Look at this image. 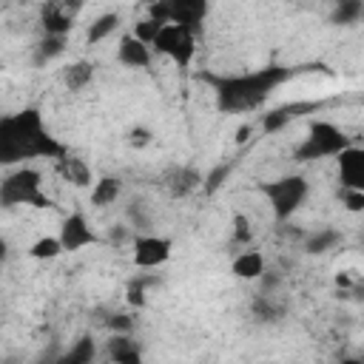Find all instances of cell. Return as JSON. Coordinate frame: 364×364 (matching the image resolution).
Returning a JSON list of instances; mask_svg holds the SVG:
<instances>
[{"label": "cell", "mask_w": 364, "mask_h": 364, "mask_svg": "<svg viewBox=\"0 0 364 364\" xmlns=\"http://www.w3.org/2000/svg\"><path fill=\"white\" fill-rule=\"evenodd\" d=\"M296 68L287 65H264L245 74H199L202 82H208L216 94V108L225 114L236 111H253L259 108L284 80H290Z\"/></svg>", "instance_id": "obj_1"}, {"label": "cell", "mask_w": 364, "mask_h": 364, "mask_svg": "<svg viewBox=\"0 0 364 364\" xmlns=\"http://www.w3.org/2000/svg\"><path fill=\"white\" fill-rule=\"evenodd\" d=\"M68 148L57 142L37 108H23L17 114L0 117V165H14L23 159H60Z\"/></svg>", "instance_id": "obj_2"}, {"label": "cell", "mask_w": 364, "mask_h": 364, "mask_svg": "<svg viewBox=\"0 0 364 364\" xmlns=\"http://www.w3.org/2000/svg\"><path fill=\"white\" fill-rule=\"evenodd\" d=\"M0 205L17 208V205H34V208H51L54 202L43 193V173L37 168H17L6 179H0Z\"/></svg>", "instance_id": "obj_3"}, {"label": "cell", "mask_w": 364, "mask_h": 364, "mask_svg": "<svg viewBox=\"0 0 364 364\" xmlns=\"http://www.w3.org/2000/svg\"><path fill=\"white\" fill-rule=\"evenodd\" d=\"M259 191L267 196L273 219L276 222H287L304 205V199L310 193V185H307L304 176L290 173V176H282V179H273V182H262Z\"/></svg>", "instance_id": "obj_4"}, {"label": "cell", "mask_w": 364, "mask_h": 364, "mask_svg": "<svg viewBox=\"0 0 364 364\" xmlns=\"http://www.w3.org/2000/svg\"><path fill=\"white\" fill-rule=\"evenodd\" d=\"M347 145H350V136H347L338 125H333V122H327V119H316V122H310L304 142L293 151V159H299V162H313V159L336 156V154H338L341 148H347Z\"/></svg>", "instance_id": "obj_5"}, {"label": "cell", "mask_w": 364, "mask_h": 364, "mask_svg": "<svg viewBox=\"0 0 364 364\" xmlns=\"http://www.w3.org/2000/svg\"><path fill=\"white\" fill-rule=\"evenodd\" d=\"M208 9H210V0H154L148 6V17L156 23L185 26L193 34H199L208 17Z\"/></svg>", "instance_id": "obj_6"}, {"label": "cell", "mask_w": 364, "mask_h": 364, "mask_svg": "<svg viewBox=\"0 0 364 364\" xmlns=\"http://www.w3.org/2000/svg\"><path fill=\"white\" fill-rule=\"evenodd\" d=\"M151 48H156L159 54H165L179 68H188L193 63V57H196V34L191 28H185V26L162 23V28L156 31Z\"/></svg>", "instance_id": "obj_7"}, {"label": "cell", "mask_w": 364, "mask_h": 364, "mask_svg": "<svg viewBox=\"0 0 364 364\" xmlns=\"http://www.w3.org/2000/svg\"><path fill=\"white\" fill-rule=\"evenodd\" d=\"M173 242L168 236H156V233H136L134 236V264L142 270L159 267L171 259Z\"/></svg>", "instance_id": "obj_8"}, {"label": "cell", "mask_w": 364, "mask_h": 364, "mask_svg": "<svg viewBox=\"0 0 364 364\" xmlns=\"http://www.w3.org/2000/svg\"><path fill=\"white\" fill-rule=\"evenodd\" d=\"M57 239H60V245H63L65 253H77V250H82V247L100 242V236L94 233V228L88 225V219H85L80 210H74V213H68V216L63 219Z\"/></svg>", "instance_id": "obj_9"}, {"label": "cell", "mask_w": 364, "mask_h": 364, "mask_svg": "<svg viewBox=\"0 0 364 364\" xmlns=\"http://www.w3.org/2000/svg\"><path fill=\"white\" fill-rule=\"evenodd\" d=\"M338 159V179H341V188H355V191H364V148L358 145H347L336 154Z\"/></svg>", "instance_id": "obj_10"}, {"label": "cell", "mask_w": 364, "mask_h": 364, "mask_svg": "<svg viewBox=\"0 0 364 364\" xmlns=\"http://www.w3.org/2000/svg\"><path fill=\"white\" fill-rule=\"evenodd\" d=\"M117 60L128 68H151L154 63V48L142 40H136L134 34H125L117 46Z\"/></svg>", "instance_id": "obj_11"}, {"label": "cell", "mask_w": 364, "mask_h": 364, "mask_svg": "<svg viewBox=\"0 0 364 364\" xmlns=\"http://www.w3.org/2000/svg\"><path fill=\"white\" fill-rule=\"evenodd\" d=\"M74 20L77 17H71L60 0H48L43 6V11H40V23H43L46 34H68L71 26H74Z\"/></svg>", "instance_id": "obj_12"}, {"label": "cell", "mask_w": 364, "mask_h": 364, "mask_svg": "<svg viewBox=\"0 0 364 364\" xmlns=\"http://www.w3.org/2000/svg\"><path fill=\"white\" fill-rule=\"evenodd\" d=\"M162 185L168 188L171 196H188L191 191H196L202 185V176L193 168H173V171L165 173V182Z\"/></svg>", "instance_id": "obj_13"}, {"label": "cell", "mask_w": 364, "mask_h": 364, "mask_svg": "<svg viewBox=\"0 0 364 364\" xmlns=\"http://www.w3.org/2000/svg\"><path fill=\"white\" fill-rule=\"evenodd\" d=\"M57 173H60L65 182L77 185V188H88V185H91V168H88L82 159L71 156L68 151L57 159Z\"/></svg>", "instance_id": "obj_14"}, {"label": "cell", "mask_w": 364, "mask_h": 364, "mask_svg": "<svg viewBox=\"0 0 364 364\" xmlns=\"http://www.w3.org/2000/svg\"><path fill=\"white\" fill-rule=\"evenodd\" d=\"M313 108H316V102H296V105L273 108L270 114H264V117H262V131H264V134H273V131L284 128L293 117H299L301 111H313Z\"/></svg>", "instance_id": "obj_15"}, {"label": "cell", "mask_w": 364, "mask_h": 364, "mask_svg": "<svg viewBox=\"0 0 364 364\" xmlns=\"http://www.w3.org/2000/svg\"><path fill=\"white\" fill-rule=\"evenodd\" d=\"M108 358H114L117 364H139L142 361V353H139L136 341L128 333H117L108 341Z\"/></svg>", "instance_id": "obj_16"}, {"label": "cell", "mask_w": 364, "mask_h": 364, "mask_svg": "<svg viewBox=\"0 0 364 364\" xmlns=\"http://www.w3.org/2000/svg\"><path fill=\"white\" fill-rule=\"evenodd\" d=\"M230 270H233L236 279H247V282L250 279H262V273H264V256L259 250H242L233 259Z\"/></svg>", "instance_id": "obj_17"}, {"label": "cell", "mask_w": 364, "mask_h": 364, "mask_svg": "<svg viewBox=\"0 0 364 364\" xmlns=\"http://www.w3.org/2000/svg\"><path fill=\"white\" fill-rule=\"evenodd\" d=\"M91 80H94V63H88V60H77L63 68V82L68 91H82Z\"/></svg>", "instance_id": "obj_18"}, {"label": "cell", "mask_w": 364, "mask_h": 364, "mask_svg": "<svg viewBox=\"0 0 364 364\" xmlns=\"http://www.w3.org/2000/svg\"><path fill=\"white\" fill-rule=\"evenodd\" d=\"M119 191H122L119 179H114V176H102V179H97L94 188H91V205H97V208L114 205L117 196H119Z\"/></svg>", "instance_id": "obj_19"}, {"label": "cell", "mask_w": 364, "mask_h": 364, "mask_svg": "<svg viewBox=\"0 0 364 364\" xmlns=\"http://www.w3.org/2000/svg\"><path fill=\"white\" fill-rule=\"evenodd\" d=\"M94 355H97L94 338H91V336H82V338L74 341V347H71L68 353L60 355V361H63V364H91Z\"/></svg>", "instance_id": "obj_20"}, {"label": "cell", "mask_w": 364, "mask_h": 364, "mask_svg": "<svg viewBox=\"0 0 364 364\" xmlns=\"http://www.w3.org/2000/svg\"><path fill=\"white\" fill-rule=\"evenodd\" d=\"M117 26H119V14H117V11H105V14H100V17L88 26L85 40H88V43H100V40H105L108 34H114Z\"/></svg>", "instance_id": "obj_21"}, {"label": "cell", "mask_w": 364, "mask_h": 364, "mask_svg": "<svg viewBox=\"0 0 364 364\" xmlns=\"http://www.w3.org/2000/svg\"><path fill=\"white\" fill-rule=\"evenodd\" d=\"M65 51V34H46L43 43L37 46V54H34V63L43 65V63H51L54 57H60Z\"/></svg>", "instance_id": "obj_22"}, {"label": "cell", "mask_w": 364, "mask_h": 364, "mask_svg": "<svg viewBox=\"0 0 364 364\" xmlns=\"http://www.w3.org/2000/svg\"><path fill=\"white\" fill-rule=\"evenodd\" d=\"M338 242H341V233H338V230H333V228H321L318 233L307 236L304 250H307V253H327V250H333Z\"/></svg>", "instance_id": "obj_23"}, {"label": "cell", "mask_w": 364, "mask_h": 364, "mask_svg": "<svg viewBox=\"0 0 364 364\" xmlns=\"http://www.w3.org/2000/svg\"><path fill=\"white\" fill-rule=\"evenodd\" d=\"M361 11H364L361 0H336V11H333L330 20L338 23V26H350V23H358Z\"/></svg>", "instance_id": "obj_24"}, {"label": "cell", "mask_w": 364, "mask_h": 364, "mask_svg": "<svg viewBox=\"0 0 364 364\" xmlns=\"http://www.w3.org/2000/svg\"><path fill=\"white\" fill-rule=\"evenodd\" d=\"M60 253H65V250H63V245H60L57 236H40V239L28 247V256H31V259H40V262H46V259H57Z\"/></svg>", "instance_id": "obj_25"}, {"label": "cell", "mask_w": 364, "mask_h": 364, "mask_svg": "<svg viewBox=\"0 0 364 364\" xmlns=\"http://www.w3.org/2000/svg\"><path fill=\"white\" fill-rule=\"evenodd\" d=\"M250 310H253V316H256L259 321H279V318L284 316V307L276 304L270 296H256L253 304H250Z\"/></svg>", "instance_id": "obj_26"}, {"label": "cell", "mask_w": 364, "mask_h": 364, "mask_svg": "<svg viewBox=\"0 0 364 364\" xmlns=\"http://www.w3.org/2000/svg\"><path fill=\"white\" fill-rule=\"evenodd\" d=\"M233 242L236 245H250L253 242V228H250V219L245 213L233 216Z\"/></svg>", "instance_id": "obj_27"}, {"label": "cell", "mask_w": 364, "mask_h": 364, "mask_svg": "<svg viewBox=\"0 0 364 364\" xmlns=\"http://www.w3.org/2000/svg\"><path fill=\"white\" fill-rule=\"evenodd\" d=\"M159 28H162V23H156V20H151V17H148V20H139V23L134 26V31H131V34H134L136 40H142V43H148V46H151Z\"/></svg>", "instance_id": "obj_28"}, {"label": "cell", "mask_w": 364, "mask_h": 364, "mask_svg": "<svg viewBox=\"0 0 364 364\" xmlns=\"http://www.w3.org/2000/svg\"><path fill=\"white\" fill-rule=\"evenodd\" d=\"M228 173H230V165H228V162L216 165V168H213V171H210V173L205 176V182H202V185H205V191H208V193L219 191V185H222V182L228 179Z\"/></svg>", "instance_id": "obj_29"}, {"label": "cell", "mask_w": 364, "mask_h": 364, "mask_svg": "<svg viewBox=\"0 0 364 364\" xmlns=\"http://www.w3.org/2000/svg\"><path fill=\"white\" fill-rule=\"evenodd\" d=\"M128 219H131V225H134L139 233H148V228H151V219L145 216V208H142V202H131V205H128Z\"/></svg>", "instance_id": "obj_30"}, {"label": "cell", "mask_w": 364, "mask_h": 364, "mask_svg": "<svg viewBox=\"0 0 364 364\" xmlns=\"http://www.w3.org/2000/svg\"><path fill=\"white\" fill-rule=\"evenodd\" d=\"M341 196H344L347 210L358 213V210L364 208V191H355V188H341Z\"/></svg>", "instance_id": "obj_31"}, {"label": "cell", "mask_w": 364, "mask_h": 364, "mask_svg": "<svg viewBox=\"0 0 364 364\" xmlns=\"http://www.w3.org/2000/svg\"><path fill=\"white\" fill-rule=\"evenodd\" d=\"M151 139H154V134L148 128H142V125H136V128L128 131V142L134 148H145V145H151Z\"/></svg>", "instance_id": "obj_32"}, {"label": "cell", "mask_w": 364, "mask_h": 364, "mask_svg": "<svg viewBox=\"0 0 364 364\" xmlns=\"http://www.w3.org/2000/svg\"><path fill=\"white\" fill-rule=\"evenodd\" d=\"M105 324H108L114 333H131V330H134V321H131V316H125V313H117V316H111Z\"/></svg>", "instance_id": "obj_33"}, {"label": "cell", "mask_w": 364, "mask_h": 364, "mask_svg": "<svg viewBox=\"0 0 364 364\" xmlns=\"http://www.w3.org/2000/svg\"><path fill=\"white\" fill-rule=\"evenodd\" d=\"M6 259H9V242L0 236V267L6 264Z\"/></svg>", "instance_id": "obj_34"}, {"label": "cell", "mask_w": 364, "mask_h": 364, "mask_svg": "<svg viewBox=\"0 0 364 364\" xmlns=\"http://www.w3.org/2000/svg\"><path fill=\"white\" fill-rule=\"evenodd\" d=\"M247 134H250V125H242V128H239V134H236V142H245V139H247Z\"/></svg>", "instance_id": "obj_35"}]
</instances>
